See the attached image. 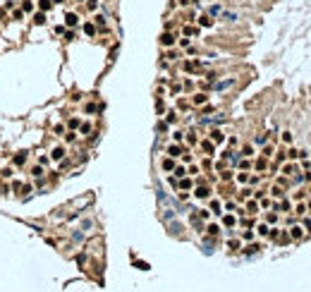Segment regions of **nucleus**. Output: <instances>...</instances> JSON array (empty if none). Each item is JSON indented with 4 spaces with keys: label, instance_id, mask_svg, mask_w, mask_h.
Returning a JSON list of instances; mask_svg holds the SVG:
<instances>
[{
    "label": "nucleus",
    "instance_id": "obj_2",
    "mask_svg": "<svg viewBox=\"0 0 311 292\" xmlns=\"http://www.w3.org/2000/svg\"><path fill=\"white\" fill-rule=\"evenodd\" d=\"M160 41H163V43L168 46V43H172V36H170V34H165V36H163V38H160Z\"/></svg>",
    "mask_w": 311,
    "mask_h": 292
},
{
    "label": "nucleus",
    "instance_id": "obj_1",
    "mask_svg": "<svg viewBox=\"0 0 311 292\" xmlns=\"http://www.w3.org/2000/svg\"><path fill=\"white\" fill-rule=\"evenodd\" d=\"M67 24H70V26L77 24V15H67Z\"/></svg>",
    "mask_w": 311,
    "mask_h": 292
}]
</instances>
